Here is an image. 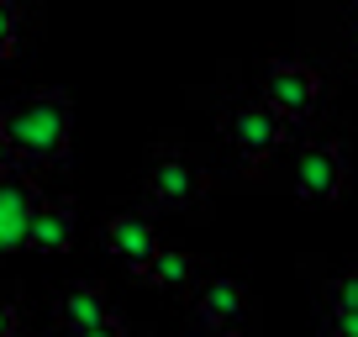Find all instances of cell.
<instances>
[{
	"label": "cell",
	"mask_w": 358,
	"mask_h": 337,
	"mask_svg": "<svg viewBox=\"0 0 358 337\" xmlns=\"http://www.w3.org/2000/svg\"><path fill=\"white\" fill-rule=\"evenodd\" d=\"M69 337H132L116 316H106V322H95V327H85V332H69Z\"/></svg>",
	"instance_id": "cell-15"
},
{
	"label": "cell",
	"mask_w": 358,
	"mask_h": 337,
	"mask_svg": "<svg viewBox=\"0 0 358 337\" xmlns=\"http://www.w3.org/2000/svg\"><path fill=\"white\" fill-rule=\"evenodd\" d=\"M16 327H22V301H16V295H0V337L16 332Z\"/></svg>",
	"instance_id": "cell-14"
},
{
	"label": "cell",
	"mask_w": 358,
	"mask_h": 337,
	"mask_svg": "<svg viewBox=\"0 0 358 337\" xmlns=\"http://www.w3.org/2000/svg\"><path fill=\"white\" fill-rule=\"evenodd\" d=\"M16 168V153H11V143H6V127H0V174H11Z\"/></svg>",
	"instance_id": "cell-17"
},
{
	"label": "cell",
	"mask_w": 358,
	"mask_h": 337,
	"mask_svg": "<svg viewBox=\"0 0 358 337\" xmlns=\"http://www.w3.org/2000/svg\"><path fill=\"white\" fill-rule=\"evenodd\" d=\"M353 43H358V22H353Z\"/></svg>",
	"instance_id": "cell-19"
},
{
	"label": "cell",
	"mask_w": 358,
	"mask_h": 337,
	"mask_svg": "<svg viewBox=\"0 0 358 337\" xmlns=\"http://www.w3.org/2000/svg\"><path fill=\"white\" fill-rule=\"evenodd\" d=\"M53 316H58L64 332H85V327L111 316V295H106L101 280H69L64 290H58V301H53Z\"/></svg>",
	"instance_id": "cell-10"
},
{
	"label": "cell",
	"mask_w": 358,
	"mask_h": 337,
	"mask_svg": "<svg viewBox=\"0 0 358 337\" xmlns=\"http://www.w3.org/2000/svg\"><path fill=\"white\" fill-rule=\"evenodd\" d=\"M143 195L158 211H190V206H201L206 195H211V174H206L185 148H158V153L148 158Z\"/></svg>",
	"instance_id": "cell-2"
},
{
	"label": "cell",
	"mask_w": 358,
	"mask_h": 337,
	"mask_svg": "<svg viewBox=\"0 0 358 337\" xmlns=\"http://www.w3.org/2000/svg\"><path fill=\"white\" fill-rule=\"evenodd\" d=\"M37 201H43V190L32 185V174H27V168L0 174V253L27 248V227H32Z\"/></svg>",
	"instance_id": "cell-7"
},
{
	"label": "cell",
	"mask_w": 358,
	"mask_h": 337,
	"mask_svg": "<svg viewBox=\"0 0 358 337\" xmlns=\"http://www.w3.org/2000/svg\"><path fill=\"white\" fill-rule=\"evenodd\" d=\"M0 127L16 153V168H48L69 158V137H74V106L64 90H27L16 101L0 106Z\"/></svg>",
	"instance_id": "cell-1"
},
{
	"label": "cell",
	"mask_w": 358,
	"mask_h": 337,
	"mask_svg": "<svg viewBox=\"0 0 358 337\" xmlns=\"http://www.w3.org/2000/svg\"><path fill=\"white\" fill-rule=\"evenodd\" d=\"M327 337H358V316H332V322H322Z\"/></svg>",
	"instance_id": "cell-16"
},
{
	"label": "cell",
	"mask_w": 358,
	"mask_h": 337,
	"mask_svg": "<svg viewBox=\"0 0 358 337\" xmlns=\"http://www.w3.org/2000/svg\"><path fill=\"white\" fill-rule=\"evenodd\" d=\"M285 132H290V127L268 111L264 101H232L222 111V137H227V148H232L243 164H264V158H274L285 148Z\"/></svg>",
	"instance_id": "cell-4"
},
{
	"label": "cell",
	"mask_w": 358,
	"mask_h": 337,
	"mask_svg": "<svg viewBox=\"0 0 358 337\" xmlns=\"http://www.w3.org/2000/svg\"><path fill=\"white\" fill-rule=\"evenodd\" d=\"M106 248H111L132 274H143L148 264H153V253H158L153 216H148V211H116L111 222H106Z\"/></svg>",
	"instance_id": "cell-8"
},
{
	"label": "cell",
	"mask_w": 358,
	"mask_h": 337,
	"mask_svg": "<svg viewBox=\"0 0 358 337\" xmlns=\"http://www.w3.org/2000/svg\"><path fill=\"white\" fill-rule=\"evenodd\" d=\"M22 22H27L22 6H16V0H0V58H11L16 48H22Z\"/></svg>",
	"instance_id": "cell-13"
},
{
	"label": "cell",
	"mask_w": 358,
	"mask_h": 337,
	"mask_svg": "<svg viewBox=\"0 0 358 337\" xmlns=\"http://www.w3.org/2000/svg\"><path fill=\"white\" fill-rule=\"evenodd\" d=\"M74 227H79V211L69 195H43L32 211V227H27V248L32 253H64L74 243Z\"/></svg>",
	"instance_id": "cell-9"
},
{
	"label": "cell",
	"mask_w": 358,
	"mask_h": 337,
	"mask_svg": "<svg viewBox=\"0 0 358 337\" xmlns=\"http://www.w3.org/2000/svg\"><path fill=\"white\" fill-rule=\"evenodd\" d=\"M143 280L158 285V290H195V259L179 253V248H158L153 264L143 269Z\"/></svg>",
	"instance_id": "cell-11"
},
{
	"label": "cell",
	"mask_w": 358,
	"mask_h": 337,
	"mask_svg": "<svg viewBox=\"0 0 358 337\" xmlns=\"http://www.w3.org/2000/svg\"><path fill=\"white\" fill-rule=\"evenodd\" d=\"M6 337H37V332H32V327H16V332H6Z\"/></svg>",
	"instance_id": "cell-18"
},
{
	"label": "cell",
	"mask_w": 358,
	"mask_h": 337,
	"mask_svg": "<svg viewBox=\"0 0 358 337\" xmlns=\"http://www.w3.org/2000/svg\"><path fill=\"white\" fill-rule=\"evenodd\" d=\"M348 185V148L337 137H316L295 158V195L301 201H337Z\"/></svg>",
	"instance_id": "cell-6"
},
{
	"label": "cell",
	"mask_w": 358,
	"mask_h": 337,
	"mask_svg": "<svg viewBox=\"0 0 358 337\" xmlns=\"http://www.w3.org/2000/svg\"><path fill=\"white\" fill-rule=\"evenodd\" d=\"M264 106L280 116L285 127L306 122L322 106V74L306 58H268L264 64Z\"/></svg>",
	"instance_id": "cell-3"
},
{
	"label": "cell",
	"mask_w": 358,
	"mask_h": 337,
	"mask_svg": "<svg viewBox=\"0 0 358 337\" xmlns=\"http://www.w3.org/2000/svg\"><path fill=\"white\" fill-rule=\"evenodd\" d=\"M248 311H253V301H248L243 280H232V274L195 280V295H190L195 327H206V332H237V327H248Z\"/></svg>",
	"instance_id": "cell-5"
},
{
	"label": "cell",
	"mask_w": 358,
	"mask_h": 337,
	"mask_svg": "<svg viewBox=\"0 0 358 337\" xmlns=\"http://www.w3.org/2000/svg\"><path fill=\"white\" fill-rule=\"evenodd\" d=\"M332 316H358V269H343L322 285V322Z\"/></svg>",
	"instance_id": "cell-12"
}]
</instances>
